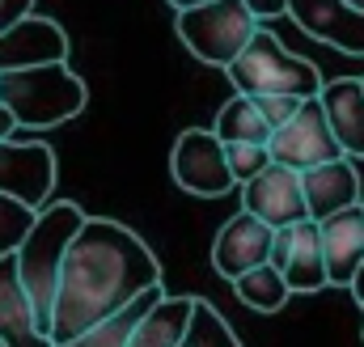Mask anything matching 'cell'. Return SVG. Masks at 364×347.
Returning <instances> with one entry per match:
<instances>
[{
    "instance_id": "cell-20",
    "label": "cell",
    "mask_w": 364,
    "mask_h": 347,
    "mask_svg": "<svg viewBox=\"0 0 364 347\" xmlns=\"http://www.w3.org/2000/svg\"><path fill=\"white\" fill-rule=\"evenodd\" d=\"M161 297H166V284L149 288L144 297H136V301H132L127 309H119L114 318L97 322V326H90L85 335H77L73 343H60V347H127V343H132V335H136V326H140V318H144Z\"/></svg>"
},
{
    "instance_id": "cell-10",
    "label": "cell",
    "mask_w": 364,
    "mask_h": 347,
    "mask_svg": "<svg viewBox=\"0 0 364 347\" xmlns=\"http://www.w3.org/2000/svg\"><path fill=\"white\" fill-rule=\"evenodd\" d=\"M242 212L259 216V220H263V225H272V229H288V225L309 220L301 174L272 161V166L259 174L255 182H246V186H242Z\"/></svg>"
},
{
    "instance_id": "cell-34",
    "label": "cell",
    "mask_w": 364,
    "mask_h": 347,
    "mask_svg": "<svg viewBox=\"0 0 364 347\" xmlns=\"http://www.w3.org/2000/svg\"><path fill=\"white\" fill-rule=\"evenodd\" d=\"M360 81H364V77H360Z\"/></svg>"
},
{
    "instance_id": "cell-26",
    "label": "cell",
    "mask_w": 364,
    "mask_h": 347,
    "mask_svg": "<svg viewBox=\"0 0 364 347\" xmlns=\"http://www.w3.org/2000/svg\"><path fill=\"white\" fill-rule=\"evenodd\" d=\"M30 9H34V0H0V34L9 26H17L21 17H30Z\"/></svg>"
},
{
    "instance_id": "cell-13",
    "label": "cell",
    "mask_w": 364,
    "mask_h": 347,
    "mask_svg": "<svg viewBox=\"0 0 364 347\" xmlns=\"http://www.w3.org/2000/svg\"><path fill=\"white\" fill-rule=\"evenodd\" d=\"M288 17L309 38L343 55H364V13L348 0H288Z\"/></svg>"
},
{
    "instance_id": "cell-21",
    "label": "cell",
    "mask_w": 364,
    "mask_h": 347,
    "mask_svg": "<svg viewBox=\"0 0 364 347\" xmlns=\"http://www.w3.org/2000/svg\"><path fill=\"white\" fill-rule=\"evenodd\" d=\"M233 292H237V301H242L246 309H255V314H279V309L288 305V297H292V288L284 284V275L275 271L272 262H263V267L237 275V279H233Z\"/></svg>"
},
{
    "instance_id": "cell-3",
    "label": "cell",
    "mask_w": 364,
    "mask_h": 347,
    "mask_svg": "<svg viewBox=\"0 0 364 347\" xmlns=\"http://www.w3.org/2000/svg\"><path fill=\"white\" fill-rule=\"evenodd\" d=\"M0 102L17 119V127H60L77 119L90 102L85 81L68 64H43L0 77Z\"/></svg>"
},
{
    "instance_id": "cell-30",
    "label": "cell",
    "mask_w": 364,
    "mask_h": 347,
    "mask_svg": "<svg viewBox=\"0 0 364 347\" xmlns=\"http://www.w3.org/2000/svg\"><path fill=\"white\" fill-rule=\"evenodd\" d=\"M352 297H356V301L364 305V267L356 271V279H352Z\"/></svg>"
},
{
    "instance_id": "cell-25",
    "label": "cell",
    "mask_w": 364,
    "mask_h": 347,
    "mask_svg": "<svg viewBox=\"0 0 364 347\" xmlns=\"http://www.w3.org/2000/svg\"><path fill=\"white\" fill-rule=\"evenodd\" d=\"M301 102H305V97H288V93H263V97H255V106L263 110V119L272 123V132L284 127V123L301 110Z\"/></svg>"
},
{
    "instance_id": "cell-9",
    "label": "cell",
    "mask_w": 364,
    "mask_h": 347,
    "mask_svg": "<svg viewBox=\"0 0 364 347\" xmlns=\"http://www.w3.org/2000/svg\"><path fill=\"white\" fill-rule=\"evenodd\" d=\"M272 267L284 275V284H288L292 292H318V288H331V275H326V250H322V225H318V220H301V225L275 229Z\"/></svg>"
},
{
    "instance_id": "cell-4",
    "label": "cell",
    "mask_w": 364,
    "mask_h": 347,
    "mask_svg": "<svg viewBox=\"0 0 364 347\" xmlns=\"http://www.w3.org/2000/svg\"><path fill=\"white\" fill-rule=\"evenodd\" d=\"M229 81H233V93H246V97H263V93H288V97H318L322 93V73L318 64L284 51V43L272 38L263 26L259 34L250 38V47L225 68Z\"/></svg>"
},
{
    "instance_id": "cell-15",
    "label": "cell",
    "mask_w": 364,
    "mask_h": 347,
    "mask_svg": "<svg viewBox=\"0 0 364 347\" xmlns=\"http://www.w3.org/2000/svg\"><path fill=\"white\" fill-rule=\"evenodd\" d=\"M322 250H326V275L335 288H352L356 271L364 267V203L343 208L322 220Z\"/></svg>"
},
{
    "instance_id": "cell-19",
    "label": "cell",
    "mask_w": 364,
    "mask_h": 347,
    "mask_svg": "<svg viewBox=\"0 0 364 347\" xmlns=\"http://www.w3.org/2000/svg\"><path fill=\"white\" fill-rule=\"evenodd\" d=\"M220 144H272V123L263 119V110L255 106V97L233 93L220 110H216V127Z\"/></svg>"
},
{
    "instance_id": "cell-16",
    "label": "cell",
    "mask_w": 364,
    "mask_h": 347,
    "mask_svg": "<svg viewBox=\"0 0 364 347\" xmlns=\"http://www.w3.org/2000/svg\"><path fill=\"white\" fill-rule=\"evenodd\" d=\"M0 339L4 347H55L47 339V331L38 326V314L21 288L17 259H0Z\"/></svg>"
},
{
    "instance_id": "cell-8",
    "label": "cell",
    "mask_w": 364,
    "mask_h": 347,
    "mask_svg": "<svg viewBox=\"0 0 364 347\" xmlns=\"http://www.w3.org/2000/svg\"><path fill=\"white\" fill-rule=\"evenodd\" d=\"M55 186V153L43 140H0V195L43 212Z\"/></svg>"
},
{
    "instance_id": "cell-7",
    "label": "cell",
    "mask_w": 364,
    "mask_h": 347,
    "mask_svg": "<svg viewBox=\"0 0 364 347\" xmlns=\"http://www.w3.org/2000/svg\"><path fill=\"white\" fill-rule=\"evenodd\" d=\"M170 170L186 195H199V199H220L229 195L237 182L229 174L225 161V144L212 127H186L178 140H174V153H170Z\"/></svg>"
},
{
    "instance_id": "cell-33",
    "label": "cell",
    "mask_w": 364,
    "mask_h": 347,
    "mask_svg": "<svg viewBox=\"0 0 364 347\" xmlns=\"http://www.w3.org/2000/svg\"><path fill=\"white\" fill-rule=\"evenodd\" d=\"M360 309H364V305H360Z\"/></svg>"
},
{
    "instance_id": "cell-23",
    "label": "cell",
    "mask_w": 364,
    "mask_h": 347,
    "mask_svg": "<svg viewBox=\"0 0 364 347\" xmlns=\"http://www.w3.org/2000/svg\"><path fill=\"white\" fill-rule=\"evenodd\" d=\"M34 216H38L34 208H26V203H17V199L0 195V259L17 255V246L26 242V233H30Z\"/></svg>"
},
{
    "instance_id": "cell-12",
    "label": "cell",
    "mask_w": 364,
    "mask_h": 347,
    "mask_svg": "<svg viewBox=\"0 0 364 347\" xmlns=\"http://www.w3.org/2000/svg\"><path fill=\"white\" fill-rule=\"evenodd\" d=\"M272 246H275L272 225H263V220L250 216V212H237L233 220L220 225V233H216V242H212V267H216V275H225V279L233 284L237 275H246V271L272 262Z\"/></svg>"
},
{
    "instance_id": "cell-18",
    "label": "cell",
    "mask_w": 364,
    "mask_h": 347,
    "mask_svg": "<svg viewBox=\"0 0 364 347\" xmlns=\"http://www.w3.org/2000/svg\"><path fill=\"white\" fill-rule=\"evenodd\" d=\"M191 314H195V297H161L136 326L127 347H182L191 331Z\"/></svg>"
},
{
    "instance_id": "cell-32",
    "label": "cell",
    "mask_w": 364,
    "mask_h": 347,
    "mask_svg": "<svg viewBox=\"0 0 364 347\" xmlns=\"http://www.w3.org/2000/svg\"><path fill=\"white\" fill-rule=\"evenodd\" d=\"M0 347H4V339H0Z\"/></svg>"
},
{
    "instance_id": "cell-29",
    "label": "cell",
    "mask_w": 364,
    "mask_h": 347,
    "mask_svg": "<svg viewBox=\"0 0 364 347\" xmlns=\"http://www.w3.org/2000/svg\"><path fill=\"white\" fill-rule=\"evenodd\" d=\"M199 4H212V0H170L174 13H191V9H199Z\"/></svg>"
},
{
    "instance_id": "cell-28",
    "label": "cell",
    "mask_w": 364,
    "mask_h": 347,
    "mask_svg": "<svg viewBox=\"0 0 364 347\" xmlns=\"http://www.w3.org/2000/svg\"><path fill=\"white\" fill-rule=\"evenodd\" d=\"M13 132H17V119H13L9 106L0 102V140H13Z\"/></svg>"
},
{
    "instance_id": "cell-31",
    "label": "cell",
    "mask_w": 364,
    "mask_h": 347,
    "mask_svg": "<svg viewBox=\"0 0 364 347\" xmlns=\"http://www.w3.org/2000/svg\"><path fill=\"white\" fill-rule=\"evenodd\" d=\"M348 4H352V9H360V13H364V0H348Z\"/></svg>"
},
{
    "instance_id": "cell-17",
    "label": "cell",
    "mask_w": 364,
    "mask_h": 347,
    "mask_svg": "<svg viewBox=\"0 0 364 347\" xmlns=\"http://www.w3.org/2000/svg\"><path fill=\"white\" fill-rule=\"evenodd\" d=\"M322 110H326V123L339 140V149L348 157H364V81L360 77H339V81H326L318 93Z\"/></svg>"
},
{
    "instance_id": "cell-1",
    "label": "cell",
    "mask_w": 364,
    "mask_h": 347,
    "mask_svg": "<svg viewBox=\"0 0 364 347\" xmlns=\"http://www.w3.org/2000/svg\"><path fill=\"white\" fill-rule=\"evenodd\" d=\"M157 284H161V262L153 259L144 237L110 216H90L60 267V292L47 339L55 347L73 343L77 335L114 318Z\"/></svg>"
},
{
    "instance_id": "cell-5",
    "label": "cell",
    "mask_w": 364,
    "mask_h": 347,
    "mask_svg": "<svg viewBox=\"0 0 364 347\" xmlns=\"http://www.w3.org/2000/svg\"><path fill=\"white\" fill-rule=\"evenodd\" d=\"M255 34H259V17L246 9V0H212L191 13H178L182 47L212 68H229L250 47Z\"/></svg>"
},
{
    "instance_id": "cell-14",
    "label": "cell",
    "mask_w": 364,
    "mask_h": 347,
    "mask_svg": "<svg viewBox=\"0 0 364 347\" xmlns=\"http://www.w3.org/2000/svg\"><path fill=\"white\" fill-rule=\"evenodd\" d=\"M301 186H305V208H309V220H326L343 208H356L364 203L360 195V174L352 166V157H339V161H326V166H314V170L301 174Z\"/></svg>"
},
{
    "instance_id": "cell-6",
    "label": "cell",
    "mask_w": 364,
    "mask_h": 347,
    "mask_svg": "<svg viewBox=\"0 0 364 347\" xmlns=\"http://www.w3.org/2000/svg\"><path fill=\"white\" fill-rule=\"evenodd\" d=\"M267 149H272L275 166H288V170H296V174L348 157V153L339 149V140H335V132H331L326 110H322L318 97H305L301 110H296L284 127H275V136H272Z\"/></svg>"
},
{
    "instance_id": "cell-24",
    "label": "cell",
    "mask_w": 364,
    "mask_h": 347,
    "mask_svg": "<svg viewBox=\"0 0 364 347\" xmlns=\"http://www.w3.org/2000/svg\"><path fill=\"white\" fill-rule=\"evenodd\" d=\"M225 161H229V174L237 186L255 182L259 174L272 166V149L267 144H225Z\"/></svg>"
},
{
    "instance_id": "cell-22",
    "label": "cell",
    "mask_w": 364,
    "mask_h": 347,
    "mask_svg": "<svg viewBox=\"0 0 364 347\" xmlns=\"http://www.w3.org/2000/svg\"><path fill=\"white\" fill-rule=\"evenodd\" d=\"M182 347H242V339L233 335V326L220 318V309H216V305H208V301H199V297H195L191 331H186Z\"/></svg>"
},
{
    "instance_id": "cell-27",
    "label": "cell",
    "mask_w": 364,
    "mask_h": 347,
    "mask_svg": "<svg viewBox=\"0 0 364 347\" xmlns=\"http://www.w3.org/2000/svg\"><path fill=\"white\" fill-rule=\"evenodd\" d=\"M246 9L259 17V26L263 21H272V17H284L288 13V0H246Z\"/></svg>"
},
{
    "instance_id": "cell-2",
    "label": "cell",
    "mask_w": 364,
    "mask_h": 347,
    "mask_svg": "<svg viewBox=\"0 0 364 347\" xmlns=\"http://www.w3.org/2000/svg\"><path fill=\"white\" fill-rule=\"evenodd\" d=\"M90 216L81 212V203H47L38 216H34V225H30V233H26V242L17 246V275H21V288H26V297H30V305H34V314H38V326L47 331L51 326V309H55V292H60V267H64V255H68V246H73V237L81 233V225H85Z\"/></svg>"
},
{
    "instance_id": "cell-11",
    "label": "cell",
    "mask_w": 364,
    "mask_h": 347,
    "mask_svg": "<svg viewBox=\"0 0 364 347\" xmlns=\"http://www.w3.org/2000/svg\"><path fill=\"white\" fill-rule=\"evenodd\" d=\"M43 64H68V34L60 30V21L30 13L0 34V77Z\"/></svg>"
}]
</instances>
